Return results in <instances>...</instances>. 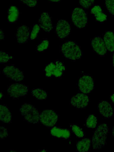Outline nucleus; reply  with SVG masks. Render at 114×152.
Returning a JSON list of instances; mask_svg holds the SVG:
<instances>
[{"instance_id": "nucleus-28", "label": "nucleus", "mask_w": 114, "mask_h": 152, "mask_svg": "<svg viewBox=\"0 0 114 152\" xmlns=\"http://www.w3.org/2000/svg\"><path fill=\"white\" fill-rule=\"evenodd\" d=\"M105 4L109 12L114 15V0H105Z\"/></svg>"}, {"instance_id": "nucleus-35", "label": "nucleus", "mask_w": 114, "mask_h": 152, "mask_svg": "<svg viewBox=\"0 0 114 152\" xmlns=\"http://www.w3.org/2000/svg\"><path fill=\"white\" fill-rule=\"evenodd\" d=\"M51 2H58L61 0H48Z\"/></svg>"}, {"instance_id": "nucleus-20", "label": "nucleus", "mask_w": 114, "mask_h": 152, "mask_svg": "<svg viewBox=\"0 0 114 152\" xmlns=\"http://www.w3.org/2000/svg\"><path fill=\"white\" fill-rule=\"evenodd\" d=\"M91 144V141L89 138H84L77 143V149L79 152L87 151L90 148Z\"/></svg>"}, {"instance_id": "nucleus-17", "label": "nucleus", "mask_w": 114, "mask_h": 152, "mask_svg": "<svg viewBox=\"0 0 114 152\" xmlns=\"http://www.w3.org/2000/svg\"><path fill=\"white\" fill-rule=\"evenodd\" d=\"M12 119V114L8 108L1 104L0 106V119L3 123H9Z\"/></svg>"}, {"instance_id": "nucleus-11", "label": "nucleus", "mask_w": 114, "mask_h": 152, "mask_svg": "<svg viewBox=\"0 0 114 152\" xmlns=\"http://www.w3.org/2000/svg\"><path fill=\"white\" fill-rule=\"evenodd\" d=\"M91 45L94 50L99 55H104L107 52V49L102 38L95 37L91 41Z\"/></svg>"}, {"instance_id": "nucleus-3", "label": "nucleus", "mask_w": 114, "mask_h": 152, "mask_svg": "<svg viewBox=\"0 0 114 152\" xmlns=\"http://www.w3.org/2000/svg\"><path fill=\"white\" fill-rule=\"evenodd\" d=\"M20 111L24 118L28 122L33 124L39 123V113L32 105L25 103L20 107Z\"/></svg>"}, {"instance_id": "nucleus-33", "label": "nucleus", "mask_w": 114, "mask_h": 152, "mask_svg": "<svg viewBox=\"0 0 114 152\" xmlns=\"http://www.w3.org/2000/svg\"><path fill=\"white\" fill-rule=\"evenodd\" d=\"M0 40L3 39L4 38V36L2 30L0 29Z\"/></svg>"}, {"instance_id": "nucleus-31", "label": "nucleus", "mask_w": 114, "mask_h": 152, "mask_svg": "<svg viewBox=\"0 0 114 152\" xmlns=\"http://www.w3.org/2000/svg\"><path fill=\"white\" fill-rule=\"evenodd\" d=\"M24 4L29 7H33L37 4V0H20Z\"/></svg>"}, {"instance_id": "nucleus-25", "label": "nucleus", "mask_w": 114, "mask_h": 152, "mask_svg": "<svg viewBox=\"0 0 114 152\" xmlns=\"http://www.w3.org/2000/svg\"><path fill=\"white\" fill-rule=\"evenodd\" d=\"M71 128L72 132L77 137L81 138L84 136V132L80 127L73 124L72 125Z\"/></svg>"}, {"instance_id": "nucleus-37", "label": "nucleus", "mask_w": 114, "mask_h": 152, "mask_svg": "<svg viewBox=\"0 0 114 152\" xmlns=\"http://www.w3.org/2000/svg\"><path fill=\"white\" fill-rule=\"evenodd\" d=\"M112 133V135L114 137V126L113 128Z\"/></svg>"}, {"instance_id": "nucleus-1", "label": "nucleus", "mask_w": 114, "mask_h": 152, "mask_svg": "<svg viewBox=\"0 0 114 152\" xmlns=\"http://www.w3.org/2000/svg\"><path fill=\"white\" fill-rule=\"evenodd\" d=\"M108 132L107 125L101 123L97 128L92 139V144L94 149H99L103 147L106 142Z\"/></svg>"}, {"instance_id": "nucleus-9", "label": "nucleus", "mask_w": 114, "mask_h": 152, "mask_svg": "<svg viewBox=\"0 0 114 152\" xmlns=\"http://www.w3.org/2000/svg\"><path fill=\"white\" fill-rule=\"evenodd\" d=\"M88 96L84 93H78L71 99L70 103L74 107L77 108H83L88 104Z\"/></svg>"}, {"instance_id": "nucleus-14", "label": "nucleus", "mask_w": 114, "mask_h": 152, "mask_svg": "<svg viewBox=\"0 0 114 152\" xmlns=\"http://www.w3.org/2000/svg\"><path fill=\"white\" fill-rule=\"evenodd\" d=\"M100 113L106 118L111 117L113 115V109L111 104L106 100L100 102L98 105Z\"/></svg>"}, {"instance_id": "nucleus-7", "label": "nucleus", "mask_w": 114, "mask_h": 152, "mask_svg": "<svg viewBox=\"0 0 114 152\" xmlns=\"http://www.w3.org/2000/svg\"><path fill=\"white\" fill-rule=\"evenodd\" d=\"M78 86L81 92L85 94H89L94 89V80L90 76L84 75L80 78Z\"/></svg>"}, {"instance_id": "nucleus-23", "label": "nucleus", "mask_w": 114, "mask_h": 152, "mask_svg": "<svg viewBox=\"0 0 114 152\" xmlns=\"http://www.w3.org/2000/svg\"><path fill=\"white\" fill-rule=\"evenodd\" d=\"M97 122L96 118L93 114L90 115L87 118L85 126L88 128L94 129L96 127Z\"/></svg>"}, {"instance_id": "nucleus-26", "label": "nucleus", "mask_w": 114, "mask_h": 152, "mask_svg": "<svg viewBox=\"0 0 114 152\" xmlns=\"http://www.w3.org/2000/svg\"><path fill=\"white\" fill-rule=\"evenodd\" d=\"M40 29V27L38 24H35L30 34L31 39L33 40L37 37Z\"/></svg>"}, {"instance_id": "nucleus-19", "label": "nucleus", "mask_w": 114, "mask_h": 152, "mask_svg": "<svg viewBox=\"0 0 114 152\" xmlns=\"http://www.w3.org/2000/svg\"><path fill=\"white\" fill-rule=\"evenodd\" d=\"M19 11L18 8L15 5H11L8 11V20L10 23L15 22L19 16Z\"/></svg>"}, {"instance_id": "nucleus-38", "label": "nucleus", "mask_w": 114, "mask_h": 152, "mask_svg": "<svg viewBox=\"0 0 114 152\" xmlns=\"http://www.w3.org/2000/svg\"><path fill=\"white\" fill-rule=\"evenodd\" d=\"M3 96V94L1 92L0 93V99H1Z\"/></svg>"}, {"instance_id": "nucleus-18", "label": "nucleus", "mask_w": 114, "mask_h": 152, "mask_svg": "<svg viewBox=\"0 0 114 152\" xmlns=\"http://www.w3.org/2000/svg\"><path fill=\"white\" fill-rule=\"evenodd\" d=\"M91 14L94 15L96 20L102 22L107 19V15L102 11V9L99 5H96L91 9Z\"/></svg>"}, {"instance_id": "nucleus-10", "label": "nucleus", "mask_w": 114, "mask_h": 152, "mask_svg": "<svg viewBox=\"0 0 114 152\" xmlns=\"http://www.w3.org/2000/svg\"><path fill=\"white\" fill-rule=\"evenodd\" d=\"M56 31L58 36L60 38L68 37L70 32V27L69 22L65 20H60L56 25Z\"/></svg>"}, {"instance_id": "nucleus-16", "label": "nucleus", "mask_w": 114, "mask_h": 152, "mask_svg": "<svg viewBox=\"0 0 114 152\" xmlns=\"http://www.w3.org/2000/svg\"><path fill=\"white\" fill-rule=\"evenodd\" d=\"M103 39L107 49L110 52L114 51V34L109 31L104 34Z\"/></svg>"}, {"instance_id": "nucleus-4", "label": "nucleus", "mask_w": 114, "mask_h": 152, "mask_svg": "<svg viewBox=\"0 0 114 152\" xmlns=\"http://www.w3.org/2000/svg\"><path fill=\"white\" fill-rule=\"evenodd\" d=\"M72 19L74 24L79 28H83L87 24L88 19L85 11L82 9L77 7L73 11Z\"/></svg>"}, {"instance_id": "nucleus-6", "label": "nucleus", "mask_w": 114, "mask_h": 152, "mask_svg": "<svg viewBox=\"0 0 114 152\" xmlns=\"http://www.w3.org/2000/svg\"><path fill=\"white\" fill-rule=\"evenodd\" d=\"M28 91L27 86L18 83L11 85L7 90V94L14 99H18L20 97L25 96Z\"/></svg>"}, {"instance_id": "nucleus-12", "label": "nucleus", "mask_w": 114, "mask_h": 152, "mask_svg": "<svg viewBox=\"0 0 114 152\" xmlns=\"http://www.w3.org/2000/svg\"><path fill=\"white\" fill-rule=\"evenodd\" d=\"M39 23L40 27L46 32H50L53 28L51 19L47 12L41 14L39 17Z\"/></svg>"}, {"instance_id": "nucleus-36", "label": "nucleus", "mask_w": 114, "mask_h": 152, "mask_svg": "<svg viewBox=\"0 0 114 152\" xmlns=\"http://www.w3.org/2000/svg\"><path fill=\"white\" fill-rule=\"evenodd\" d=\"M113 65L114 68V53L113 56Z\"/></svg>"}, {"instance_id": "nucleus-21", "label": "nucleus", "mask_w": 114, "mask_h": 152, "mask_svg": "<svg viewBox=\"0 0 114 152\" xmlns=\"http://www.w3.org/2000/svg\"><path fill=\"white\" fill-rule=\"evenodd\" d=\"M31 93L33 96L39 100H43L47 98L46 92L44 90L40 88H36L32 90Z\"/></svg>"}, {"instance_id": "nucleus-27", "label": "nucleus", "mask_w": 114, "mask_h": 152, "mask_svg": "<svg viewBox=\"0 0 114 152\" xmlns=\"http://www.w3.org/2000/svg\"><path fill=\"white\" fill-rule=\"evenodd\" d=\"M49 42L48 40H44L37 47V50L39 51H43L47 50L49 45Z\"/></svg>"}, {"instance_id": "nucleus-8", "label": "nucleus", "mask_w": 114, "mask_h": 152, "mask_svg": "<svg viewBox=\"0 0 114 152\" xmlns=\"http://www.w3.org/2000/svg\"><path fill=\"white\" fill-rule=\"evenodd\" d=\"M3 71L5 76L15 81H20L24 79L22 72L13 65L6 66Z\"/></svg>"}, {"instance_id": "nucleus-13", "label": "nucleus", "mask_w": 114, "mask_h": 152, "mask_svg": "<svg viewBox=\"0 0 114 152\" xmlns=\"http://www.w3.org/2000/svg\"><path fill=\"white\" fill-rule=\"evenodd\" d=\"M30 31L28 26L23 25L18 29L16 33V37L19 43H24L29 40Z\"/></svg>"}, {"instance_id": "nucleus-24", "label": "nucleus", "mask_w": 114, "mask_h": 152, "mask_svg": "<svg viewBox=\"0 0 114 152\" xmlns=\"http://www.w3.org/2000/svg\"><path fill=\"white\" fill-rule=\"evenodd\" d=\"M55 66V64L53 62H51L46 66L45 74L46 76L49 77L53 76Z\"/></svg>"}, {"instance_id": "nucleus-22", "label": "nucleus", "mask_w": 114, "mask_h": 152, "mask_svg": "<svg viewBox=\"0 0 114 152\" xmlns=\"http://www.w3.org/2000/svg\"><path fill=\"white\" fill-rule=\"evenodd\" d=\"M56 66L53 76L56 77H61L65 69V66L60 61H56L55 63Z\"/></svg>"}, {"instance_id": "nucleus-5", "label": "nucleus", "mask_w": 114, "mask_h": 152, "mask_svg": "<svg viewBox=\"0 0 114 152\" xmlns=\"http://www.w3.org/2000/svg\"><path fill=\"white\" fill-rule=\"evenodd\" d=\"M58 120L57 115L50 109L44 110L39 114V121L45 126L51 127L53 126Z\"/></svg>"}, {"instance_id": "nucleus-2", "label": "nucleus", "mask_w": 114, "mask_h": 152, "mask_svg": "<svg viewBox=\"0 0 114 152\" xmlns=\"http://www.w3.org/2000/svg\"><path fill=\"white\" fill-rule=\"evenodd\" d=\"M61 48L63 55L68 59L76 60L80 58L82 56L81 50L75 42H66Z\"/></svg>"}, {"instance_id": "nucleus-15", "label": "nucleus", "mask_w": 114, "mask_h": 152, "mask_svg": "<svg viewBox=\"0 0 114 152\" xmlns=\"http://www.w3.org/2000/svg\"><path fill=\"white\" fill-rule=\"evenodd\" d=\"M50 133L52 135L58 138L68 139L71 135L70 132L67 129H61L55 126L50 130Z\"/></svg>"}, {"instance_id": "nucleus-29", "label": "nucleus", "mask_w": 114, "mask_h": 152, "mask_svg": "<svg viewBox=\"0 0 114 152\" xmlns=\"http://www.w3.org/2000/svg\"><path fill=\"white\" fill-rule=\"evenodd\" d=\"M95 0H79V3L83 8L87 9L94 3Z\"/></svg>"}, {"instance_id": "nucleus-39", "label": "nucleus", "mask_w": 114, "mask_h": 152, "mask_svg": "<svg viewBox=\"0 0 114 152\" xmlns=\"http://www.w3.org/2000/svg\"><path fill=\"white\" fill-rule=\"evenodd\" d=\"M45 151H45L42 150V151Z\"/></svg>"}, {"instance_id": "nucleus-34", "label": "nucleus", "mask_w": 114, "mask_h": 152, "mask_svg": "<svg viewBox=\"0 0 114 152\" xmlns=\"http://www.w3.org/2000/svg\"><path fill=\"white\" fill-rule=\"evenodd\" d=\"M110 98L111 101L113 103L114 106V94L111 95Z\"/></svg>"}, {"instance_id": "nucleus-30", "label": "nucleus", "mask_w": 114, "mask_h": 152, "mask_svg": "<svg viewBox=\"0 0 114 152\" xmlns=\"http://www.w3.org/2000/svg\"><path fill=\"white\" fill-rule=\"evenodd\" d=\"M0 63H6L12 58V56H9L8 53L2 51H0Z\"/></svg>"}, {"instance_id": "nucleus-32", "label": "nucleus", "mask_w": 114, "mask_h": 152, "mask_svg": "<svg viewBox=\"0 0 114 152\" xmlns=\"http://www.w3.org/2000/svg\"><path fill=\"white\" fill-rule=\"evenodd\" d=\"M8 135V132L7 129L5 127L0 126V138L3 139L7 137Z\"/></svg>"}]
</instances>
